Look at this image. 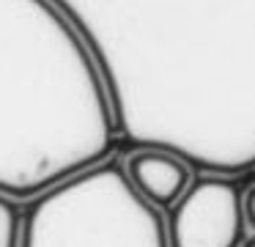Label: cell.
<instances>
[{
    "label": "cell",
    "instance_id": "cell-3",
    "mask_svg": "<svg viewBox=\"0 0 255 247\" xmlns=\"http://www.w3.org/2000/svg\"><path fill=\"white\" fill-rule=\"evenodd\" d=\"M121 165L134 192L154 209H159L162 214H167L181 201V195L189 190L195 179L187 159L176 151H167V148H134L121 159Z\"/></svg>",
    "mask_w": 255,
    "mask_h": 247
},
{
    "label": "cell",
    "instance_id": "cell-4",
    "mask_svg": "<svg viewBox=\"0 0 255 247\" xmlns=\"http://www.w3.org/2000/svg\"><path fill=\"white\" fill-rule=\"evenodd\" d=\"M22 206L0 195V247H19Z\"/></svg>",
    "mask_w": 255,
    "mask_h": 247
},
{
    "label": "cell",
    "instance_id": "cell-5",
    "mask_svg": "<svg viewBox=\"0 0 255 247\" xmlns=\"http://www.w3.org/2000/svg\"><path fill=\"white\" fill-rule=\"evenodd\" d=\"M242 209H244V220H247V228L255 234V181H250V184L244 187Z\"/></svg>",
    "mask_w": 255,
    "mask_h": 247
},
{
    "label": "cell",
    "instance_id": "cell-6",
    "mask_svg": "<svg viewBox=\"0 0 255 247\" xmlns=\"http://www.w3.org/2000/svg\"><path fill=\"white\" fill-rule=\"evenodd\" d=\"M244 247H255V234H253V236H250V239H247V242H244Z\"/></svg>",
    "mask_w": 255,
    "mask_h": 247
},
{
    "label": "cell",
    "instance_id": "cell-2",
    "mask_svg": "<svg viewBox=\"0 0 255 247\" xmlns=\"http://www.w3.org/2000/svg\"><path fill=\"white\" fill-rule=\"evenodd\" d=\"M244 179L195 173L181 201L165 214L170 247H244L250 228L242 198Z\"/></svg>",
    "mask_w": 255,
    "mask_h": 247
},
{
    "label": "cell",
    "instance_id": "cell-1",
    "mask_svg": "<svg viewBox=\"0 0 255 247\" xmlns=\"http://www.w3.org/2000/svg\"><path fill=\"white\" fill-rule=\"evenodd\" d=\"M19 247H170L165 214L134 192L121 159L63 181L22 206Z\"/></svg>",
    "mask_w": 255,
    "mask_h": 247
}]
</instances>
